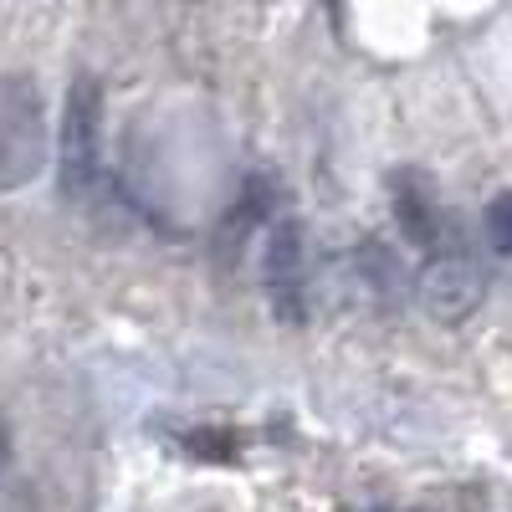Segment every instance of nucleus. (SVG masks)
<instances>
[{"instance_id": "obj_3", "label": "nucleus", "mask_w": 512, "mask_h": 512, "mask_svg": "<svg viewBox=\"0 0 512 512\" xmlns=\"http://www.w3.org/2000/svg\"><path fill=\"white\" fill-rule=\"evenodd\" d=\"M262 292L277 323L297 328L308 318V236L297 221H277L262 241Z\"/></svg>"}, {"instance_id": "obj_9", "label": "nucleus", "mask_w": 512, "mask_h": 512, "mask_svg": "<svg viewBox=\"0 0 512 512\" xmlns=\"http://www.w3.org/2000/svg\"><path fill=\"white\" fill-rule=\"evenodd\" d=\"M379 512H400V507H379Z\"/></svg>"}, {"instance_id": "obj_5", "label": "nucleus", "mask_w": 512, "mask_h": 512, "mask_svg": "<svg viewBox=\"0 0 512 512\" xmlns=\"http://www.w3.org/2000/svg\"><path fill=\"white\" fill-rule=\"evenodd\" d=\"M390 190H395V221H400L405 241L436 251L441 246V205H436L431 180L415 175V169H405V175L390 180Z\"/></svg>"}, {"instance_id": "obj_6", "label": "nucleus", "mask_w": 512, "mask_h": 512, "mask_svg": "<svg viewBox=\"0 0 512 512\" xmlns=\"http://www.w3.org/2000/svg\"><path fill=\"white\" fill-rule=\"evenodd\" d=\"M482 231H487L492 251L512 256V190H502V195H492V200H487V216H482Z\"/></svg>"}, {"instance_id": "obj_8", "label": "nucleus", "mask_w": 512, "mask_h": 512, "mask_svg": "<svg viewBox=\"0 0 512 512\" xmlns=\"http://www.w3.org/2000/svg\"><path fill=\"white\" fill-rule=\"evenodd\" d=\"M11 461V431H6V420H0V466Z\"/></svg>"}, {"instance_id": "obj_7", "label": "nucleus", "mask_w": 512, "mask_h": 512, "mask_svg": "<svg viewBox=\"0 0 512 512\" xmlns=\"http://www.w3.org/2000/svg\"><path fill=\"white\" fill-rule=\"evenodd\" d=\"M185 446H190L195 456H205V461H216V456H221V461H231V456H236L226 431H195V436H185Z\"/></svg>"}, {"instance_id": "obj_1", "label": "nucleus", "mask_w": 512, "mask_h": 512, "mask_svg": "<svg viewBox=\"0 0 512 512\" xmlns=\"http://www.w3.org/2000/svg\"><path fill=\"white\" fill-rule=\"evenodd\" d=\"M47 169V98L36 77L0 72V195L26 190Z\"/></svg>"}, {"instance_id": "obj_4", "label": "nucleus", "mask_w": 512, "mask_h": 512, "mask_svg": "<svg viewBox=\"0 0 512 512\" xmlns=\"http://www.w3.org/2000/svg\"><path fill=\"white\" fill-rule=\"evenodd\" d=\"M482 292H487V277L477 267V256L461 251V246L441 241L431 251V262L420 267V303H425V313H431L436 323L472 318L477 303H482Z\"/></svg>"}, {"instance_id": "obj_2", "label": "nucleus", "mask_w": 512, "mask_h": 512, "mask_svg": "<svg viewBox=\"0 0 512 512\" xmlns=\"http://www.w3.org/2000/svg\"><path fill=\"white\" fill-rule=\"evenodd\" d=\"M103 175V88L98 77H72L57 128V190L62 200H88Z\"/></svg>"}]
</instances>
